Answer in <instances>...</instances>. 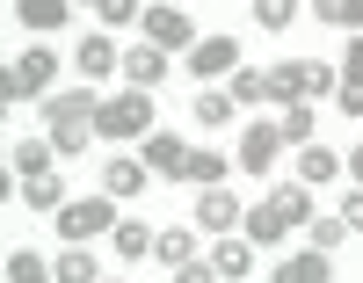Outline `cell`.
<instances>
[{
	"mask_svg": "<svg viewBox=\"0 0 363 283\" xmlns=\"http://www.w3.org/2000/svg\"><path fill=\"white\" fill-rule=\"evenodd\" d=\"M73 8H80V0H73ZM95 8H102V0H95Z\"/></svg>",
	"mask_w": 363,
	"mask_h": 283,
	"instance_id": "ab89813d",
	"label": "cell"
},
{
	"mask_svg": "<svg viewBox=\"0 0 363 283\" xmlns=\"http://www.w3.org/2000/svg\"><path fill=\"white\" fill-rule=\"evenodd\" d=\"M102 189H109V196H138V189H145V160H124V152H116V160L102 167Z\"/></svg>",
	"mask_w": 363,
	"mask_h": 283,
	"instance_id": "e0dca14e",
	"label": "cell"
},
{
	"mask_svg": "<svg viewBox=\"0 0 363 283\" xmlns=\"http://www.w3.org/2000/svg\"><path fill=\"white\" fill-rule=\"evenodd\" d=\"M138 29H145V44H153V51H189V44H196V22L182 15V8H167V0H160V8H145Z\"/></svg>",
	"mask_w": 363,
	"mask_h": 283,
	"instance_id": "5b68a950",
	"label": "cell"
},
{
	"mask_svg": "<svg viewBox=\"0 0 363 283\" xmlns=\"http://www.w3.org/2000/svg\"><path fill=\"white\" fill-rule=\"evenodd\" d=\"M233 109H240V102H233L225 87H203V94H196V116H203V123H233Z\"/></svg>",
	"mask_w": 363,
	"mask_h": 283,
	"instance_id": "484cf974",
	"label": "cell"
},
{
	"mask_svg": "<svg viewBox=\"0 0 363 283\" xmlns=\"http://www.w3.org/2000/svg\"><path fill=\"white\" fill-rule=\"evenodd\" d=\"M8 196H15V167L0 160V204H8Z\"/></svg>",
	"mask_w": 363,
	"mask_h": 283,
	"instance_id": "8d00e7d4",
	"label": "cell"
},
{
	"mask_svg": "<svg viewBox=\"0 0 363 283\" xmlns=\"http://www.w3.org/2000/svg\"><path fill=\"white\" fill-rule=\"evenodd\" d=\"M284 233H291V218H284L277 196H262L255 211H240V240H247V247H269V240H284Z\"/></svg>",
	"mask_w": 363,
	"mask_h": 283,
	"instance_id": "ba28073f",
	"label": "cell"
},
{
	"mask_svg": "<svg viewBox=\"0 0 363 283\" xmlns=\"http://www.w3.org/2000/svg\"><path fill=\"white\" fill-rule=\"evenodd\" d=\"M87 131L109 138V145L145 138V131H153V94H145V87H124V94H109V102H95V123H87Z\"/></svg>",
	"mask_w": 363,
	"mask_h": 283,
	"instance_id": "6da1fadb",
	"label": "cell"
},
{
	"mask_svg": "<svg viewBox=\"0 0 363 283\" xmlns=\"http://www.w3.org/2000/svg\"><path fill=\"white\" fill-rule=\"evenodd\" d=\"M116 73H124L131 87H145V94H153V87L167 80V51H153V44H131V51H116Z\"/></svg>",
	"mask_w": 363,
	"mask_h": 283,
	"instance_id": "52a82bcc",
	"label": "cell"
},
{
	"mask_svg": "<svg viewBox=\"0 0 363 283\" xmlns=\"http://www.w3.org/2000/svg\"><path fill=\"white\" fill-rule=\"evenodd\" d=\"M335 167H342V160H335L327 145H306V152H298V174H306V182H327Z\"/></svg>",
	"mask_w": 363,
	"mask_h": 283,
	"instance_id": "83f0119b",
	"label": "cell"
},
{
	"mask_svg": "<svg viewBox=\"0 0 363 283\" xmlns=\"http://www.w3.org/2000/svg\"><path fill=\"white\" fill-rule=\"evenodd\" d=\"M22 204H29V211H44V218H58L66 189H58V174H29V182H22Z\"/></svg>",
	"mask_w": 363,
	"mask_h": 283,
	"instance_id": "ac0fdd59",
	"label": "cell"
},
{
	"mask_svg": "<svg viewBox=\"0 0 363 283\" xmlns=\"http://www.w3.org/2000/svg\"><path fill=\"white\" fill-rule=\"evenodd\" d=\"M22 29H66L73 22V0H15Z\"/></svg>",
	"mask_w": 363,
	"mask_h": 283,
	"instance_id": "9a60e30c",
	"label": "cell"
},
{
	"mask_svg": "<svg viewBox=\"0 0 363 283\" xmlns=\"http://www.w3.org/2000/svg\"><path fill=\"white\" fill-rule=\"evenodd\" d=\"M0 116H8V102H0Z\"/></svg>",
	"mask_w": 363,
	"mask_h": 283,
	"instance_id": "f35d334b",
	"label": "cell"
},
{
	"mask_svg": "<svg viewBox=\"0 0 363 283\" xmlns=\"http://www.w3.org/2000/svg\"><path fill=\"white\" fill-rule=\"evenodd\" d=\"M277 152H284V131H277V123H247V131H240V167H247V174H269V167H277Z\"/></svg>",
	"mask_w": 363,
	"mask_h": 283,
	"instance_id": "8992f818",
	"label": "cell"
},
{
	"mask_svg": "<svg viewBox=\"0 0 363 283\" xmlns=\"http://www.w3.org/2000/svg\"><path fill=\"white\" fill-rule=\"evenodd\" d=\"M182 182H225V152H211V145H189V160H182Z\"/></svg>",
	"mask_w": 363,
	"mask_h": 283,
	"instance_id": "d6986e66",
	"label": "cell"
},
{
	"mask_svg": "<svg viewBox=\"0 0 363 283\" xmlns=\"http://www.w3.org/2000/svg\"><path fill=\"white\" fill-rule=\"evenodd\" d=\"M342 226H349V233H363V182L349 189V204H342Z\"/></svg>",
	"mask_w": 363,
	"mask_h": 283,
	"instance_id": "836d02e7",
	"label": "cell"
},
{
	"mask_svg": "<svg viewBox=\"0 0 363 283\" xmlns=\"http://www.w3.org/2000/svg\"><path fill=\"white\" fill-rule=\"evenodd\" d=\"M189 73H203V80L240 73V44H233V37H196V44H189Z\"/></svg>",
	"mask_w": 363,
	"mask_h": 283,
	"instance_id": "9c48e42d",
	"label": "cell"
},
{
	"mask_svg": "<svg viewBox=\"0 0 363 283\" xmlns=\"http://www.w3.org/2000/svg\"><path fill=\"white\" fill-rule=\"evenodd\" d=\"M335 276V255H320V247H306V255L277 262V283H327Z\"/></svg>",
	"mask_w": 363,
	"mask_h": 283,
	"instance_id": "4fadbf2b",
	"label": "cell"
},
{
	"mask_svg": "<svg viewBox=\"0 0 363 283\" xmlns=\"http://www.w3.org/2000/svg\"><path fill=\"white\" fill-rule=\"evenodd\" d=\"M255 15H262V29H291L298 0H255Z\"/></svg>",
	"mask_w": 363,
	"mask_h": 283,
	"instance_id": "4dcf8cb0",
	"label": "cell"
},
{
	"mask_svg": "<svg viewBox=\"0 0 363 283\" xmlns=\"http://www.w3.org/2000/svg\"><path fill=\"white\" fill-rule=\"evenodd\" d=\"M138 15H145L138 0H102V22H109V29H124V22H138Z\"/></svg>",
	"mask_w": 363,
	"mask_h": 283,
	"instance_id": "d6a6232c",
	"label": "cell"
},
{
	"mask_svg": "<svg viewBox=\"0 0 363 283\" xmlns=\"http://www.w3.org/2000/svg\"><path fill=\"white\" fill-rule=\"evenodd\" d=\"M116 226V204H102V196H66L58 204V240H95V233H109Z\"/></svg>",
	"mask_w": 363,
	"mask_h": 283,
	"instance_id": "277c9868",
	"label": "cell"
},
{
	"mask_svg": "<svg viewBox=\"0 0 363 283\" xmlns=\"http://www.w3.org/2000/svg\"><path fill=\"white\" fill-rule=\"evenodd\" d=\"M313 15L335 29H363V0H313Z\"/></svg>",
	"mask_w": 363,
	"mask_h": 283,
	"instance_id": "603a6c76",
	"label": "cell"
},
{
	"mask_svg": "<svg viewBox=\"0 0 363 283\" xmlns=\"http://www.w3.org/2000/svg\"><path fill=\"white\" fill-rule=\"evenodd\" d=\"M8 283H51V262L22 247V255H8Z\"/></svg>",
	"mask_w": 363,
	"mask_h": 283,
	"instance_id": "cb8c5ba5",
	"label": "cell"
},
{
	"mask_svg": "<svg viewBox=\"0 0 363 283\" xmlns=\"http://www.w3.org/2000/svg\"><path fill=\"white\" fill-rule=\"evenodd\" d=\"M349 174H356V182H363V145H356V152H349Z\"/></svg>",
	"mask_w": 363,
	"mask_h": 283,
	"instance_id": "74e56055",
	"label": "cell"
},
{
	"mask_svg": "<svg viewBox=\"0 0 363 283\" xmlns=\"http://www.w3.org/2000/svg\"><path fill=\"white\" fill-rule=\"evenodd\" d=\"M153 255H160L167 269H182V262L196 255V233H182V226H167V233H153Z\"/></svg>",
	"mask_w": 363,
	"mask_h": 283,
	"instance_id": "7402d4cb",
	"label": "cell"
},
{
	"mask_svg": "<svg viewBox=\"0 0 363 283\" xmlns=\"http://www.w3.org/2000/svg\"><path fill=\"white\" fill-rule=\"evenodd\" d=\"M22 94V80H15V66H0V102H15Z\"/></svg>",
	"mask_w": 363,
	"mask_h": 283,
	"instance_id": "d590c367",
	"label": "cell"
},
{
	"mask_svg": "<svg viewBox=\"0 0 363 283\" xmlns=\"http://www.w3.org/2000/svg\"><path fill=\"white\" fill-rule=\"evenodd\" d=\"M138 145H145V152H138V160H145V174H182V160H189V145H182L174 131H145Z\"/></svg>",
	"mask_w": 363,
	"mask_h": 283,
	"instance_id": "30bf717a",
	"label": "cell"
},
{
	"mask_svg": "<svg viewBox=\"0 0 363 283\" xmlns=\"http://www.w3.org/2000/svg\"><path fill=\"white\" fill-rule=\"evenodd\" d=\"M211 269H218L225 283H240V276H247V269H255V247H247V240H233V233H225L218 247H211Z\"/></svg>",
	"mask_w": 363,
	"mask_h": 283,
	"instance_id": "2e32d148",
	"label": "cell"
},
{
	"mask_svg": "<svg viewBox=\"0 0 363 283\" xmlns=\"http://www.w3.org/2000/svg\"><path fill=\"white\" fill-rule=\"evenodd\" d=\"M233 102H262V94H269V73H233Z\"/></svg>",
	"mask_w": 363,
	"mask_h": 283,
	"instance_id": "1f68e13d",
	"label": "cell"
},
{
	"mask_svg": "<svg viewBox=\"0 0 363 283\" xmlns=\"http://www.w3.org/2000/svg\"><path fill=\"white\" fill-rule=\"evenodd\" d=\"M15 80H22V94H44V87L58 80V51H51V44H29V51L15 58Z\"/></svg>",
	"mask_w": 363,
	"mask_h": 283,
	"instance_id": "8fae6325",
	"label": "cell"
},
{
	"mask_svg": "<svg viewBox=\"0 0 363 283\" xmlns=\"http://www.w3.org/2000/svg\"><path fill=\"white\" fill-rule=\"evenodd\" d=\"M8 167H15L22 182H29V174H51V138H22V145H15V160H8Z\"/></svg>",
	"mask_w": 363,
	"mask_h": 283,
	"instance_id": "44dd1931",
	"label": "cell"
},
{
	"mask_svg": "<svg viewBox=\"0 0 363 283\" xmlns=\"http://www.w3.org/2000/svg\"><path fill=\"white\" fill-rule=\"evenodd\" d=\"M342 240H349V226H342V218H313V247H320V255H335Z\"/></svg>",
	"mask_w": 363,
	"mask_h": 283,
	"instance_id": "f546056e",
	"label": "cell"
},
{
	"mask_svg": "<svg viewBox=\"0 0 363 283\" xmlns=\"http://www.w3.org/2000/svg\"><path fill=\"white\" fill-rule=\"evenodd\" d=\"M174 283H218V269H211V262H182Z\"/></svg>",
	"mask_w": 363,
	"mask_h": 283,
	"instance_id": "e575fe53",
	"label": "cell"
},
{
	"mask_svg": "<svg viewBox=\"0 0 363 283\" xmlns=\"http://www.w3.org/2000/svg\"><path fill=\"white\" fill-rule=\"evenodd\" d=\"M44 123H51V145L58 152H80L87 138H95V131H87V123H95V94H87V87L44 94Z\"/></svg>",
	"mask_w": 363,
	"mask_h": 283,
	"instance_id": "7a4b0ae2",
	"label": "cell"
},
{
	"mask_svg": "<svg viewBox=\"0 0 363 283\" xmlns=\"http://www.w3.org/2000/svg\"><path fill=\"white\" fill-rule=\"evenodd\" d=\"M277 204H284V218H291V226H313V196H306V182L277 189Z\"/></svg>",
	"mask_w": 363,
	"mask_h": 283,
	"instance_id": "4316f807",
	"label": "cell"
},
{
	"mask_svg": "<svg viewBox=\"0 0 363 283\" xmlns=\"http://www.w3.org/2000/svg\"><path fill=\"white\" fill-rule=\"evenodd\" d=\"M51 283H102V276H95V255H87V247H66L58 269H51Z\"/></svg>",
	"mask_w": 363,
	"mask_h": 283,
	"instance_id": "ffe728a7",
	"label": "cell"
},
{
	"mask_svg": "<svg viewBox=\"0 0 363 283\" xmlns=\"http://www.w3.org/2000/svg\"><path fill=\"white\" fill-rule=\"evenodd\" d=\"M116 255H153V233H145L138 218H124V226H116Z\"/></svg>",
	"mask_w": 363,
	"mask_h": 283,
	"instance_id": "f1b7e54d",
	"label": "cell"
},
{
	"mask_svg": "<svg viewBox=\"0 0 363 283\" xmlns=\"http://www.w3.org/2000/svg\"><path fill=\"white\" fill-rule=\"evenodd\" d=\"M233 218H240V196L225 182H211L203 196H196V226H211V233H233Z\"/></svg>",
	"mask_w": 363,
	"mask_h": 283,
	"instance_id": "7c38bea8",
	"label": "cell"
},
{
	"mask_svg": "<svg viewBox=\"0 0 363 283\" xmlns=\"http://www.w3.org/2000/svg\"><path fill=\"white\" fill-rule=\"evenodd\" d=\"M269 94L291 109V102H313V94H335V66L327 58H291V66L269 73Z\"/></svg>",
	"mask_w": 363,
	"mask_h": 283,
	"instance_id": "3957f363",
	"label": "cell"
},
{
	"mask_svg": "<svg viewBox=\"0 0 363 283\" xmlns=\"http://www.w3.org/2000/svg\"><path fill=\"white\" fill-rule=\"evenodd\" d=\"M277 131H284V145H306V138H313V102H291Z\"/></svg>",
	"mask_w": 363,
	"mask_h": 283,
	"instance_id": "d4e9b609",
	"label": "cell"
},
{
	"mask_svg": "<svg viewBox=\"0 0 363 283\" xmlns=\"http://www.w3.org/2000/svg\"><path fill=\"white\" fill-rule=\"evenodd\" d=\"M73 66H80L87 80H109V73H116V37H80Z\"/></svg>",
	"mask_w": 363,
	"mask_h": 283,
	"instance_id": "5bb4252c",
	"label": "cell"
}]
</instances>
